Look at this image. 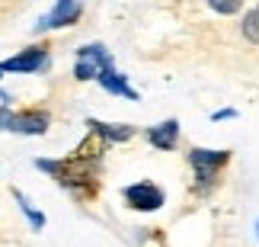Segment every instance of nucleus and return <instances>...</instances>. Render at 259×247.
<instances>
[{"label": "nucleus", "instance_id": "f257e3e1", "mask_svg": "<svg viewBox=\"0 0 259 247\" xmlns=\"http://www.w3.org/2000/svg\"><path fill=\"white\" fill-rule=\"evenodd\" d=\"M186 164L192 167V193L198 196V199H208L214 190H218V183H221V173H224V167L231 164V151L227 148H221V151H214V148H198L192 145L186 151Z\"/></svg>", "mask_w": 259, "mask_h": 247}, {"label": "nucleus", "instance_id": "f03ea898", "mask_svg": "<svg viewBox=\"0 0 259 247\" xmlns=\"http://www.w3.org/2000/svg\"><path fill=\"white\" fill-rule=\"evenodd\" d=\"M52 125L48 110H13V106H0V132H16V135H45Z\"/></svg>", "mask_w": 259, "mask_h": 247}, {"label": "nucleus", "instance_id": "7ed1b4c3", "mask_svg": "<svg viewBox=\"0 0 259 247\" xmlns=\"http://www.w3.org/2000/svg\"><path fill=\"white\" fill-rule=\"evenodd\" d=\"M122 199H125L128 209H135V212H157V209H163L166 193L151 180H138V183H128L122 190Z\"/></svg>", "mask_w": 259, "mask_h": 247}, {"label": "nucleus", "instance_id": "20e7f679", "mask_svg": "<svg viewBox=\"0 0 259 247\" xmlns=\"http://www.w3.org/2000/svg\"><path fill=\"white\" fill-rule=\"evenodd\" d=\"M48 64V42H38V45H29L23 48L19 55L13 58H4L0 61V71L4 74H35Z\"/></svg>", "mask_w": 259, "mask_h": 247}, {"label": "nucleus", "instance_id": "39448f33", "mask_svg": "<svg viewBox=\"0 0 259 247\" xmlns=\"http://www.w3.org/2000/svg\"><path fill=\"white\" fill-rule=\"evenodd\" d=\"M80 16H83V4H80V0H58L52 13L38 19L35 32H48V29H64V26H74Z\"/></svg>", "mask_w": 259, "mask_h": 247}, {"label": "nucleus", "instance_id": "423d86ee", "mask_svg": "<svg viewBox=\"0 0 259 247\" xmlns=\"http://www.w3.org/2000/svg\"><path fill=\"white\" fill-rule=\"evenodd\" d=\"M179 119H166V122H157L151 128H144V138L147 145L154 148V151H173V148L179 145Z\"/></svg>", "mask_w": 259, "mask_h": 247}, {"label": "nucleus", "instance_id": "0eeeda50", "mask_svg": "<svg viewBox=\"0 0 259 247\" xmlns=\"http://www.w3.org/2000/svg\"><path fill=\"white\" fill-rule=\"evenodd\" d=\"M87 128L90 132H96L103 142L109 145H122V142H132V138L138 135V128L135 125H128V122H99V119H87Z\"/></svg>", "mask_w": 259, "mask_h": 247}, {"label": "nucleus", "instance_id": "6e6552de", "mask_svg": "<svg viewBox=\"0 0 259 247\" xmlns=\"http://www.w3.org/2000/svg\"><path fill=\"white\" fill-rule=\"evenodd\" d=\"M96 84L103 87L106 93H112V96H125V100H138V93L128 87V77L122 71H115V67H106V71H99L96 77Z\"/></svg>", "mask_w": 259, "mask_h": 247}, {"label": "nucleus", "instance_id": "1a4fd4ad", "mask_svg": "<svg viewBox=\"0 0 259 247\" xmlns=\"http://www.w3.org/2000/svg\"><path fill=\"white\" fill-rule=\"evenodd\" d=\"M77 58H80V61L96 64L99 71L112 67V55H109V48H106L103 42H90V45H80V48H77Z\"/></svg>", "mask_w": 259, "mask_h": 247}, {"label": "nucleus", "instance_id": "9d476101", "mask_svg": "<svg viewBox=\"0 0 259 247\" xmlns=\"http://www.w3.org/2000/svg\"><path fill=\"white\" fill-rule=\"evenodd\" d=\"M240 36H243L250 45H259V4L250 7V10L243 13V19H240Z\"/></svg>", "mask_w": 259, "mask_h": 247}, {"label": "nucleus", "instance_id": "9b49d317", "mask_svg": "<svg viewBox=\"0 0 259 247\" xmlns=\"http://www.w3.org/2000/svg\"><path fill=\"white\" fill-rule=\"evenodd\" d=\"M13 199L19 202V209H23V215L29 219V225H32L35 231H42V228H45V215H42V212H35V209H32V202H29L19 190H13Z\"/></svg>", "mask_w": 259, "mask_h": 247}, {"label": "nucleus", "instance_id": "f8f14e48", "mask_svg": "<svg viewBox=\"0 0 259 247\" xmlns=\"http://www.w3.org/2000/svg\"><path fill=\"white\" fill-rule=\"evenodd\" d=\"M208 7H211L218 16H234L246 7V0H208Z\"/></svg>", "mask_w": 259, "mask_h": 247}, {"label": "nucleus", "instance_id": "ddd939ff", "mask_svg": "<svg viewBox=\"0 0 259 247\" xmlns=\"http://www.w3.org/2000/svg\"><path fill=\"white\" fill-rule=\"evenodd\" d=\"M74 77H77V81H96V77H99V67L77 58V64H74Z\"/></svg>", "mask_w": 259, "mask_h": 247}, {"label": "nucleus", "instance_id": "4468645a", "mask_svg": "<svg viewBox=\"0 0 259 247\" xmlns=\"http://www.w3.org/2000/svg\"><path fill=\"white\" fill-rule=\"evenodd\" d=\"M211 119H214V122H221V119H237V110H218V113H211Z\"/></svg>", "mask_w": 259, "mask_h": 247}, {"label": "nucleus", "instance_id": "2eb2a0df", "mask_svg": "<svg viewBox=\"0 0 259 247\" xmlns=\"http://www.w3.org/2000/svg\"><path fill=\"white\" fill-rule=\"evenodd\" d=\"M256 238H259V225H256Z\"/></svg>", "mask_w": 259, "mask_h": 247}, {"label": "nucleus", "instance_id": "dca6fc26", "mask_svg": "<svg viewBox=\"0 0 259 247\" xmlns=\"http://www.w3.org/2000/svg\"><path fill=\"white\" fill-rule=\"evenodd\" d=\"M0 77H4V71H0Z\"/></svg>", "mask_w": 259, "mask_h": 247}]
</instances>
